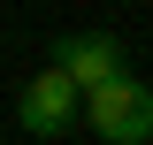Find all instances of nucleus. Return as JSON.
Returning a JSON list of instances; mask_svg holds the SVG:
<instances>
[{
	"label": "nucleus",
	"mask_w": 153,
	"mask_h": 145,
	"mask_svg": "<svg viewBox=\"0 0 153 145\" xmlns=\"http://www.w3.org/2000/svg\"><path fill=\"white\" fill-rule=\"evenodd\" d=\"M76 115H84L92 138H107V145H146L153 138V84H138V76L123 69V76H107V84L84 92Z\"/></svg>",
	"instance_id": "nucleus-1"
},
{
	"label": "nucleus",
	"mask_w": 153,
	"mask_h": 145,
	"mask_svg": "<svg viewBox=\"0 0 153 145\" xmlns=\"http://www.w3.org/2000/svg\"><path fill=\"white\" fill-rule=\"evenodd\" d=\"M76 107H84V92H76L54 61H46V69L16 92V130H31V138H61V130L76 122Z\"/></svg>",
	"instance_id": "nucleus-2"
},
{
	"label": "nucleus",
	"mask_w": 153,
	"mask_h": 145,
	"mask_svg": "<svg viewBox=\"0 0 153 145\" xmlns=\"http://www.w3.org/2000/svg\"><path fill=\"white\" fill-rule=\"evenodd\" d=\"M54 69L69 76L76 92H92V84H107V76H123V38L115 31H69V38H54Z\"/></svg>",
	"instance_id": "nucleus-3"
}]
</instances>
